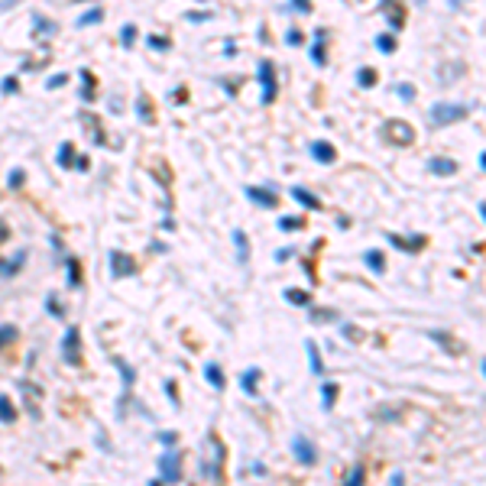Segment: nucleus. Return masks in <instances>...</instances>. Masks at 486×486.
Listing matches in <instances>:
<instances>
[{
    "instance_id": "nucleus-3",
    "label": "nucleus",
    "mask_w": 486,
    "mask_h": 486,
    "mask_svg": "<svg viewBox=\"0 0 486 486\" xmlns=\"http://www.w3.org/2000/svg\"><path fill=\"white\" fill-rule=\"evenodd\" d=\"M292 457H299V464L311 467V464H318V444L308 434H292Z\"/></svg>"
},
{
    "instance_id": "nucleus-13",
    "label": "nucleus",
    "mask_w": 486,
    "mask_h": 486,
    "mask_svg": "<svg viewBox=\"0 0 486 486\" xmlns=\"http://www.w3.org/2000/svg\"><path fill=\"white\" fill-rule=\"evenodd\" d=\"M292 198L299 201L301 207H308V211H321V201L315 195H311L308 188H301V185H292Z\"/></svg>"
},
{
    "instance_id": "nucleus-24",
    "label": "nucleus",
    "mask_w": 486,
    "mask_h": 486,
    "mask_svg": "<svg viewBox=\"0 0 486 486\" xmlns=\"http://www.w3.org/2000/svg\"><path fill=\"white\" fill-rule=\"evenodd\" d=\"M17 334H19V331L13 324H0V350H3L7 344H13V340H17Z\"/></svg>"
},
{
    "instance_id": "nucleus-39",
    "label": "nucleus",
    "mask_w": 486,
    "mask_h": 486,
    "mask_svg": "<svg viewBox=\"0 0 486 486\" xmlns=\"http://www.w3.org/2000/svg\"><path fill=\"white\" fill-rule=\"evenodd\" d=\"M7 237H10V227H7V221H3V217H0V246H3V243H7Z\"/></svg>"
},
{
    "instance_id": "nucleus-43",
    "label": "nucleus",
    "mask_w": 486,
    "mask_h": 486,
    "mask_svg": "<svg viewBox=\"0 0 486 486\" xmlns=\"http://www.w3.org/2000/svg\"><path fill=\"white\" fill-rule=\"evenodd\" d=\"M0 88H3V91H17V78H3Z\"/></svg>"
},
{
    "instance_id": "nucleus-18",
    "label": "nucleus",
    "mask_w": 486,
    "mask_h": 486,
    "mask_svg": "<svg viewBox=\"0 0 486 486\" xmlns=\"http://www.w3.org/2000/svg\"><path fill=\"white\" fill-rule=\"evenodd\" d=\"M363 262H366V266H370V269L376 272V276H383V272H386V256H383V253H379V250H370V253H366V256H363Z\"/></svg>"
},
{
    "instance_id": "nucleus-40",
    "label": "nucleus",
    "mask_w": 486,
    "mask_h": 486,
    "mask_svg": "<svg viewBox=\"0 0 486 486\" xmlns=\"http://www.w3.org/2000/svg\"><path fill=\"white\" fill-rule=\"evenodd\" d=\"M311 58H315L318 65H324V49H321V46H315V49H311Z\"/></svg>"
},
{
    "instance_id": "nucleus-37",
    "label": "nucleus",
    "mask_w": 486,
    "mask_h": 486,
    "mask_svg": "<svg viewBox=\"0 0 486 486\" xmlns=\"http://www.w3.org/2000/svg\"><path fill=\"white\" fill-rule=\"evenodd\" d=\"M360 480H363V467H354V470H350V477H347V483H350V486H356V483H360Z\"/></svg>"
},
{
    "instance_id": "nucleus-42",
    "label": "nucleus",
    "mask_w": 486,
    "mask_h": 486,
    "mask_svg": "<svg viewBox=\"0 0 486 486\" xmlns=\"http://www.w3.org/2000/svg\"><path fill=\"white\" fill-rule=\"evenodd\" d=\"M150 46L152 49H168V42H166V39H159V36H150Z\"/></svg>"
},
{
    "instance_id": "nucleus-5",
    "label": "nucleus",
    "mask_w": 486,
    "mask_h": 486,
    "mask_svg": "<svg viewBox=\"0 0 486 486\" xmlns=\"http://www.w3.org/2000/svg\"><path fill=\"white\" fill-rule=\"evenodd\" d=\"M62 360H65L68 366H78L81 363V334H78V327H68L65 337H62Z\"/></svg>"
},
{
    "instance_id": "nucleus-23",
    "label": "nucleus",
    "mask_w": 486,
    "mask_h": 486,
    "mask_svg": "<svg viewBox=\"0 0 486 486\" xmlns=\"http://www.w3.org/2000/svg\"><path fill=\"white\" fill-rule=\"evenodd\" d=\"M431 340H438L441 347H454L457 354H464V344H460V340H454V337H450V334H441V331H431Z\"/></svg>"
},
{
    "instance_id": "nucleus-44",
    "label": "nucleus",
    "mask_w": 486,
    "mask_h": 486,
    "mask_svg": "<svg viewBox=\"0 0 486 486\" xmlns=\"http://www.w3.org/2000/svg\"><path fill=\"white\" fill-rule=\"evenodd\" d=\"M58 84H65V75H56V78H49L46 88H58Z\"/></svg>"
},
{
    "instance_id": "nucleus-22",
    "label": "nucleus",
    "mask_w": 486,
    "mask_h": 486,
    "mask_svg": "<svg viewBox=\"0 0 486 486\" xmlns=\"http://www.w3.org/2000/svg\"><path fill=\"white\" fill-rule=\"evenodd\" d=\"M334 399H337V386L334 383H321V409L331 411L334 409Z\"/></svg>"
},
{
    "instance_id": "nucleus-16",
    "label": "nucleus",
    "mask_w": 486,
    "mask_h": 486,
    "mask_svg": "<svg viewBox=\"0 0 486 486\" xmlns=\"http://www.w3.org/2000/svg\"><path fill=\"white\" fill-rule=\"evenodd\" d=\"M282 299L289 301V305H295V308H308L311 305V295L305 289H285L282 292Z\"/></svg>"
},
{
    "instance_id": "nucleus-48",
    "label": "nucleus",
    "mask_w": 486,
    "mask_h": 486,
    "mask_svg": "<svg viewBox=\"0 0 486 486\" xmlns=\"http://www.w3.org/2000/svg\"><path fill=\"white\" fill-rule=\"evenodd\" d=\"M72 166H75V168H81V172H84V168H88V156H81V159H75V162H72Z\"/></svg>"
},
{
    "instance_id": "nucleus-15",
    "label": "nucleus",
    "mask_w": 486,
    "mask_h": 486,
    "mask_svg": "<svg viewBox=\"0 0 486 486\" xmlns=\"http://www.w3.org/2000/svg\"><path fill=\"white\" fill-rule=\"evenodd\" d=\"M205 379L211 386H214L217 393H221V389H224L227 386V379H224V370H221V363H205Z\"/></svg>"
},
{
    "instance_id": "nucleus-41",
    "label": "nucleus",
    "mask_w": 486,
    "mask_h": 486,
    "mask_svg": "<svg viewBox=\"0 0 486 486\" xmlns=\"http://www.w3.org/2000/svg\"><path fill=\"white\" fill-rule=\"evenodd\" d=\"M289 256H292V250H289V246H282V250H276V262H285V260H289Z\"/></svg>"
},
{
    "instance_id": "nucleus-34",
    "label": "nucleus",
    "mask_w": 486,
    "mask_h": 486,
    "mask_svg": "<svg viewBox=\"0 0 486 486\" xmlns=\"http://www.w3.org/2000/svg\"><path fill=\"white\" fill-rule=\"evenodd\" d=\"M285 42H289V46H301V33L299 29H289V33H285Z\"/></svg>"
},
{
    "instance_id": "nucleus-11",
    "label": "nucleus",
    "mask_w": 486,
    "mask_h": 486,
    "mask_svg": "<svg viewBox=\"0 0 486 486\" xmlns=\"http://www.w3.org/2000/svg\"><path fill=\"white\" fill-rule=\"evenodd\" d=\"M311 159L321 162V166H331L337 159V150L327 140H318V143H311Z\"/></svg>"
},
{
    "instance_id": "nucleus-50",
    "label": "nucleus",
    "mask_w": 486,
    "mask_h": 486,
    "mask_svg": "<svg viewBox=\"0 0 486 486\" xmlns=\"http://www.w3.org/2000/svg\"><path fill=\"white\" fill-rule=\"evenodd\" d=\"M19 0H0V10H10V7H17Z\"/></svg>"
},
{
    "instance_id": "nucleus-14",
    "label": "nucleus",
    "mask_w": 486,
    "mask_h": 486,
    "mask_svg": "<svg viewBox=\"0 0 486 486\" xmlns=\"http://www.w3.org/2000/svg\"><path fill=\"white\" fill-rule=\"evenodd\" d=\"M305 350H308V366H311V373H315V376H324V360H321V354H318V344H315V340H305Z\"/></svg>"
},
{
    "instance_id": "nucleus-46",
    "label": "nucleus",
    "mask_w": 486,
    "mask_h": 486,
    "mask_svg": "<svg viewBox=\"0 0 486 486\" xmlns=\"http://www.w3.org/2000/svg\"><path fill=\"white\" fill-rule=\"evenodd\" d=\"M140 113H143V117H146V120H150V104L143 101V97H140Z\"/></svg>"
},
{
    "instance_id": "nucleus-27",
    "label": "nucleus",
    "mask_w": 486,
    "mask_h": 486,
    "mask_svg": "<svg viewBox=\"0 0 486 486\" xmlns=\"http://www.w3.org/2000/svg\"><path fill=\"white\" fill-rule=\"evenodd\" d=\"M65 269H68V285H72V289H78V285H81V272H78V262H75V260H68V262H65Z\"/></svg>"
},
{
    "instance_id": "nucleus-8",
    "label": "nucleus",
    "mask_w": 486,
    "mask_h": 486,
    "mask_svg": "<svg viewBox=\"0 0 486 486\" xmlns=\"http://www.w3.org/2000/svg\"><path fill=\"white\" fill-rule=\"evenodd\" d=\"M260 84H262V101L269 104L276 97V72L269 62H260Z\"/></svg>"
},
{
    "instance_id": "nucleus-45",
    "label": "nucleus",
    "mask_w": 486,
    "mask_h": 486,
    "mask_svg": "<svg viewBox=\"0 0 486 486\" xmlns=\"http://www.w3.org/2000/svg\"><path fill=\"white\" fill-rule=\"evenodd\" d=\"M295 3V10H301V13H308V0H292Z\"/></svg>"
},
{
    "instance_id": "nucleus-26",
    "label": "nucleus",
    "mask_w": 486,
    "mask_h": 486,
    "mask_svg": "<svg viewBox=\"0 0 486 486\" xmlns=\"http://www.w3.org/2000/svg\"><path fill=\"white\" fill-rule=\"evenodd\" d=\"M75 162V146L72 143H62V150H58V166H72Z\"/></svg>"
},
{
    "instance_id": "nucleus-29",
    "label": "nucleus",
    "mask_w": 486,
    "mask_h": 486,
    "mask_svg": "<svg viewBox=\"0 0 486 486\" xmlns=\"http://www.w3.org/2000/svg\"><path fill=\"white\" fill-rule=\"evenodd\" d=\"M101 17H104V13H101L97 7H94V10H88V13H84V17L78 19V26H91V23H101Z\"/></svg>"
},
{
    "instance_id": "nucleus-6",
    "label": "nucleus",
    "mask_w": 486,
    "mask_h": 486,
    "mask_svg": "<svg viewBox=\"0 0 486 486\" xmlns=\"http://www.w3.org/2000/svg\"><path fill=\"white\" fill-rule=\"evenodd\" d=\"M383 136L393 140L395 146H411V143H415V130H411L405 120H389L383 127Z\"/></svg>"
},
{
    "instance_id": "nucleus-31",
    "label": "nucleus",
    "mask_w": 486,
    "mask_h": 486,
    "mask_svg": "<svg viewBox=\"0 0 486 486\" xmlns=\"http://www.w3.org/2000/svg\"><path fill=\"white\" fill-rule=\"evenodd\" d=\"M376 49H379V52H393V49H395V39H393V36H379V39H376Z\"/></svg>"
},
{
    "instance_id": "nucleus-21",
    "label": "nucleus",
    "mask_w": 486,
    "mask_h": 486,
    "mask_svg": "<svg viewBox=\"0 0 486 486\" xmlns=\"http://www.w3.org/2000/svg\"><path fill=\"white\" fill-rule=\"evenodd\" d=\"M276 227H279L282 234H292V230H301V227H305V221H301V217H295V214H282Z\"/></svg>"
},
{
    "instance_id": "nucleus-28",
    "label": "nucleus",
    "mask_w": 486,
    "mask_h": 486,
    "mask_svg": "<svg viewBox=\"0 0 486 486\" xmlns=\"http://www.w3.org/2000/svg\"><path fill=\"white\" fill-rule=\"evenodd\" d=\"M356 84H360V88H373V84H376V72L360 68V72H356Z\"/></svg>"
},
{
    "instance_id": "nucleus-1",
    "label": "nucleus",
    "mask_w": 486,
    "mask_h": 486,
    "mask_svg": "<svg viewBox=\"0 0 486 486\" xmlns=\"http://www.w3.org/2000/svg\"><path fill=\"white\" fill-rule=\"evenodd\" d=\"M467 113H470V104L438 101L434 107H431V123H438V127H444V123H457V120H464Z\"/></svg>"
},
{
    "instance_id": "nucleus-25",
    "label": "nucleus",
    "mask_w": 486,
    "mask_h": 486,
    "mask_svg": "<svg viewBox=\"0 0 486 486\" xmlns=\"http://www.w3.org/2000/svg\"><path fill=\"white\" fill-rule=\"evenodd\" d=\"M113 366L120 370V376H123V386L130 389V386H133V379H136V373H133V366H130V363H123V360H113Z\"/></svg>"
},
{
    "instance_id": "nucleus-30",
    "label": "nucleus",
    "mask_w": 486,
    "mask_h": 486,
    "mask_svg": "<svg viewBox=\"0 0 486 486\" xmlns=\"http://www.w3.org/2000/svg\"><path fill=\"white\" fill-rule=\"evenodd\" d=\"M46 311L52 315V318H65V308L56 305V295H49V299H46Z\"/></svg>"
},
{
    "instance_id": "nucleus-4",
    "label": "nucleus",
    "mask_w": 486,
    "mask_h": 486,
    "mask_svg": "<svg viewBox=\"0 0 486 486\" xmlns=\"http://www.w3.org/2000/svg\"><path fill=\"white\" fill-rule=\"evenodd\" d=\"M107 262H111V276H113V279H130V276H136V260H133L130 253L111 250Z\"/></svg>"
},
{
    "instance_id": "nucleus-19",
    "label": "nucleus",
    "mask_w": 486,
    "mask_h": 486,
    "mask_svg": "<svg viewBox=\"0 0 486 486\" xmlns=\"http://www.w3.org/2000/svg\"><path fill=\"white\" fill-rule=\"evenodd\" d=\"M13 421H17V409H13L7 395L0 393V425H13Z\"/></svg>"
},
{
    "instance_id": "nucleus-2",
    "label": "nucleus",
    "mask_w": 486,
    "mask_h": 486,
    "mask_svg": "<svg viewBox=\"0 0 486 486\" xmlns=\"http://www.w3.org/2000/svg\"><path fill=\"white\" fill-rule=\"evenodd\" d=\"M182 480V457H178V450H162L159 457V480L156 483H178Z\"/></svg>"
},
{
    "instance_id": "nucleus-33",
    "label": "nucleus",
    "mask_w": 486,
    "mask_h": 486,
    "mask_svg": "<svg viewBox=\"0 0 486 486\" xmlns=\"http://www.w3.org/2000/svg\"><path fill=\"white\" fill-rule=\"evenodd\" d=\"M337 311H311V321H334Z\"/></svg>"
},
{
    "instance_id": "nucleus-12",
    "label": "nucleus",
    "mask_w": 486,
    "mask_h": 486,
    "mask_svg": "<svg viewBox=\"0 0 486 486\" xmlns=\"http://www.w3.org/2000/svg\"><path fill=\"white\" fill-rule=\"evenodd\" d=\"M428 172H431V175H454V172H457V162L448 159V156H431V159H428Z\"/></svg>"
},
{
    "instance_id": "nucleus-7",
    "label": "nucleus",
    "mask_w": 486,
    "mask_h": 486,
    "mask_svg": "<svg viewBox=\"0 0 486 486\" xmlns=\"http://www.w3.org/2000/svg\"><path fill=\"white\" fill-rule=\"evenodd\" d=\"M260 366H246L240 373V389H243V395H250V399H256L260 395Z\"/></svg>"
},
{
    "instance_id": "nucleus-36",
    "label": "nucleus",
    "mask_w": 486,
    "mask_h": 486,
    "mask_svg": "<svg viewBox=\"0 0 486 486\" xmlns=\"http://www.w3.org/2000/svg\"><path fill=\"white\" fill-rule=\"evenodd\" d=\"M399 97H402V101H411V97H415V88H411V84H399Z\"/></svg>"
},
{
    "instance_id": "nucleus-47",
    "label": "nucleus",
    "mask_w": 486,
    "mask_h": 486,
    "mask_svg": "<svg viewBox=\"0 0 486 486\" xmlns=\"http://www.w3.org/2000/svg\"><path fill=\"white\" fill-rule=\"evenodd\" d=\"M150 250H152V253H166L168 246H166V243H150Z\"/></svg>"
},
{
    "instance_id": "nucleus-32",
    "label": "nucleus",
    "mask_w": 486,
    "mask_h": 486,
    "mask_svg": "<svg viewBox=\"0 0 486 486\" xmlns=\"http://www.w3.org/2000/svg\"><path fill=\"white\" fill-rule=\"evenodd\" d=\"M340 334H344V337H350L354 344H356V340H363V334H356V331H354V324H340Z\"/></svg>"
},
{
    "instance_id": "nucleus-49",
    "label": "nucleus",
    "mask_w": 486,
    "mask_h": 486,
    "mask_svg": "<svg viewBox=\"0 0 486 486\" xmlns=\"http://www.w3.org/2000/svg\"><path fill=\"white\" fill-rule=\"evenodd\" d=\"M123 39H127V46H130V39H133V26H123V33H120Z\"/></svg>"
},
{
    "instance_id": "nucleus-20",
    "label": "nucleus",
    "mask_w": 486,
    "mask_h": 486,
    "mask_svg": "<svg viewBox=\"0 0 486 486\" xmlns=\"http://www.w3.org/2000/svg\"><path fill=\"white\" fill-rule=\"evenodd\" d=\"M23 262H26V250H17V256H13L10 262H7V260H0V272H3V276H13V272H17Z\"/></svg>"
},
{
    "instance_id": "nucleus-35",
    "label": "nucleus",
    "mask_w": 486,
    "mask_h": 486,
    "mask_svg": "<svg viewBox=\"0 0 486 486\" xmlns=\"http://www.w3.org/2000/svg\"><path fill=\"white\" fill-rule=\"evenodd\" d=\"M23 178H26V175H23V168H13V175H10V188H19V185H23Z\"/></svg>"
},
{
    "instance_id": "nucleus-17",
    "label": "nucleus",
    "mask_w": 486,
    "mask_h": 486,
    "mask_svg": "<svg viewBox=\"0 0 486 486\" xmlns=\"http://www.w3.org/2000/svg\"><path fill=\"white\" fill-rule=\"evenodd\" d=\"M230 240H234V246H237V256H240V262L250 260V237L243 234V230H234V234H230Z\"/></svg>"
},
{
    "instance_id": "nucleus-38",
    "label": "nucleus",
    "mask_w": 486,
    "mask_h": 486,
    "mask_svg": "<svg viewBox=\"0 0 486 486\" xmlns=\"http://www.w3.org/2000/svg\"><path fill=\"white\" fill-rule=\"evenodd\" d=\"M159 444L172 448V444H175V431H166V434H159Z\"/></svg>"
},
{
    "instance_id": "nucleus-9",
    "label": "nucleus",
    "mask_w": 486,
    "mask_h": 486,
    "mask_svg": "<svg viewBox=\"0 0 486 486\" xmlns=\"http://www.w3.org/2000/svg\"><path fill=\"white\" fill-rule=\"evenodd\" d=\"M386 240L393 243L395 250H402V253H418L421 246H425V237H418V234H411V237H395V234H386Z\"/></svg>"
},
{
    "instance_id": "nucleus-10",
    "label": "nucleus",
    "mask_w": 486,
    "mask_h": 486,
    "mask_svg": "<svg viewBox=\"0 0 486 486\" xmlns=\"http://www.w3.org/2000/svg\"><path fill=\"white\" fill-rule=\"evenodd\" d=\"M246 198H250L253 205H260V207H276V201H279L272 188H256V185L246 188Z\"/></svg>"
}]
</instances>
